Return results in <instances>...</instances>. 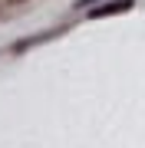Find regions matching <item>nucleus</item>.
<instances>
[{"instance_id": "2", "label": "nucleus", "mask_w": 145, "mask_h": 148, "mask_svg": "<svg viewBox=\"0 0 145 148\" xmlns=\"http://www.w3.org/2000/svg\"><path fill=\"white\" fill-rule=\"evenodd\" d=\"M89 3H96V0H76V7H89Z\"/></svg>"}, {"instance_id": "1", "label": "nucleus", "mask_w": 145, "mask_h": 148, "mask_svg": "<svg viewBox=\"0 0 145 148\" xmlns=\"http://www.w3.org/2000/svg\"><path fill=\"white\" fill-rule=\"evenodd\" d=\"M125 10H132V0H109V3H102V7H96V10H89V16H92V20H102V16L125 13Z\"/></svg>"}]
</instances>
